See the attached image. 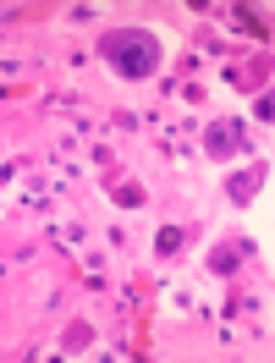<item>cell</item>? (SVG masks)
<instances>
[{"mask_svg": "<svg viewBox=\"0 0 275 363\" xmlns=\"http://www.w3.org/2000/svg\"><path fill=\"white\" fill-rule=\"evenodd\" d=\"M99 55H105L121 77H133V83L160 72V39H155L149 28H111V33H99Z\"/></svg>", "mask_w": 275, "mask_h": 363, "instance_id": "cell-1", "label": "cell"}, {"mask_svg": "<svg viewBox=\"0 0 275 363\" xmlns=\"http://www.w3.org/2000/svg\"><path fill=\"white\" fill-rule=\"evenodd\" d=\"M237 143H242V133H237L231 121H215V127H209V155H226V149H237Z\"/></svg>", "mask_w": 275, "mask_h": 363, "instance_id": "cell-2", "label": "cell"}, {"mask_svg": "<svg viewBox=\"0 0 275 363\" xmlns=\"http://www.w3.org/2000/svg\"><path fill=\"white\" fill-rule=\"evenodd\" d=\"M237 264H242V253H237V248H215V253H209V270H215V275H231Z\"/></svg>", "mask_w": 275, "mask_h": 363, "instance_id": "cell-3", "label": "cell"}, {"mask_svg": "<svg viewBox=\"0 0 275 363\" xmlns=\"http://www.w3.org/2000/svg\"><path fill=\"white\" fill-rule=\"evenodd\" d=\"M176 248H182V231L165 226V231H160V253H176Z\"/></svg>", "mask_w": 275, "mask_h": 363, "instance_id": "cell-4", "label": "cell"}]
</instances>
